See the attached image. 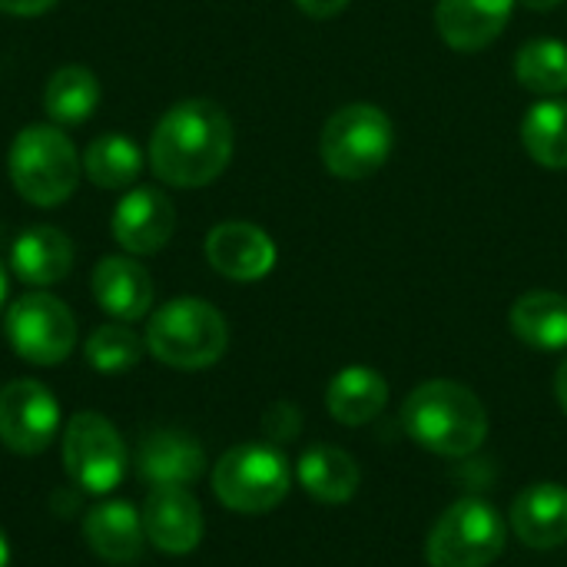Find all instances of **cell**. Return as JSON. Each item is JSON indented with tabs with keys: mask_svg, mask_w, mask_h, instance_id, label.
<instances>
[{
	"mask_svg": "<svg viewBox=\"0 0 567 567\" xmlns=\"http://www.w3.org/2000/svg\"><path fill=\"white\" fill-rule=\"evenodd\" d=\"M233 120L219 103L183 100L159 116L150 136V166L166 186L199 189L223 176L233 159Z\"/></svg>",
	"mask_w": 567,
	"mask_h": 567,
	"instance_id": "obj_1",
	"label": "cell"
},
{
	"mask_svg": "<svg viewBox=\"0 0 567 567\" xmlns=\"http://www.w3.org/2000/svg\"><path fill=\"white\" fill-rule=\"evenodd\" d=\"M409 439L442 458L475 455L488 439V412L482 399L452 379H432L412 389L402 405Z\"/></svg>",
	"mask_w": 567,
	"mask_h": 567,
	"instance_id": "obj_2",
	"label": "cell"
},
{
	"mask_svg": "<svg viewBox=\"0 0 567 567\" xmlns=\"http://www.w3.org/2000/svg\"><path fill=\"white\" fill-rule=\"evenodd\" d=\"M143 342L163 365L196 372L223 359L229 346V326L216 306L186 296L156 309Z\"/></svg>",
	"mask_w": 567,
	"mask_h": 567,
	"instance_id": "obj_3",
	"label": "cell"
},
{
	"mask_svg": "<svg viewBox=\"0 0 567 567\" xmlns=\"http://www.w3.org/2000/svg\"><path fill=\"white\" fill-rule=\"evenodd\" d=\"M80 169L83 156H76L70 136L50 123L27 126L10 143V183L33 206H60L70 199L80 183Z\"/></svg>",
	"mask_w": 567,
	"mask_h": 567,
	"instance_id": "obj_4",
	"label": "cell"
},
{
	"mask_svg": "<svg viewBox=\"0 0 567 567\" xmlns=\"http://www.w3.org/2000/svg\"><path fill=\"white\" fill-rule=\"evenodd\" d=\"M395 130L382 106L349 103L339 106L319 136V156L326 169L339 179H369L392 156Z\"/></svg>",
	"mask_w": 567,
	"mask_h": 567,
	"instance_id": "obj_5",
	"label": "cell"
},
{
	"mask_svg": "<svg viewBox=\"0 0 567 567\" xmlns=\"http://www.w3.org/2000/svg\"><path fill=\"white\" fill-rule=\"evenodd\" d=\"M292 468L269 442H246L229 449L213 468L216 498L239 515H266L289 495Z\"/></svg>",
	"mask_w": 567,
	"mask_h": 567,
	"instance_id": "obj_6",
	"label": "cell"
},
{
	"mask_svg": "<svg viewBox=\"0 0 567 567\" xmlns=\"http://www.w3.org/2000/svg\"><path fill=\"white\" fill-rule=\"evenodd\" d=\"M508 545V525L495 505L462 498L442 512L425 542L429 567H492Z\"/></svg>",
	"mask_w": 567,
	"mask_h": 567,
	"instance_id": "obj_7",
	"label": "cell"
},
{
	"mask_svg": "<svg viewBox=\"0 0 567 567\" xmlns=\"http://www.w3.org/2000/svg\"><path fill=\"white\" fill-rule=\"evenodd\" d=\"M63 465L80 492L106 495L126 475V445L110 419L80 412L66 422L63 432Z\"/></svg>",
	"mask_w": 567,
	"mask_h": 567,
	"instance_id": "obj_8",
	"label": "cell"
},
{
	"mask_svg": "<svg viewBox=\"0 0 567 567\" xmlns=\"http://www.w3.org/2000/svg\"><path fill=\"white\" fill-rule=\"evenodd\" d=\"M10 349L33 365H60L76 346L73 312L50 292L20 296L3 319Z\"/></svg>",
	"mask_w": 567,
	"mask_h": 567,
	"instance_id": "obj_9",
	"label": "cell"
},
{
	"mask_svg": "<svg viewBox=\"0 0 567 567\" xmlns=\"http://www.w3.org/2000/svg\"><path fill=\"white\" fill-rule=\"evenodd\" d=\"M60 425L53 392L37 379H13L0 389V442L17 455H40L50 449Z\"/></svg>",
	"mask_w": 567,
	"mask_h": 567,
	"instance_id": "obj_10",
	"label": "cell"
},
{
	"mask_svg": "<svg viewBox=\"0 0 567 567\" xmlns=\"http://www.w3.org/2000/svg\"><path fill=\"white\" fill-rule=\"evenodd\" d=\"M110 229L130 256H153L173 239L176 206L163 189L136 186L116 203Z\"/></svg>",
	"mask_w": 567,
	"mask_h": 567,
	"instance_id": "obj_11",
	"label": "cell"
},
{
	"mask_svg": "<svg viewBox=\"0 0 567 567\" xmlns=\"http://www.w3.org/2000/svg\"><path fill=\"white\" fill-rule=\"evenodd\" d=\"M209 266L233 282H256L276 266V243L252 223H219L206 236Z\"/></svg>",
	"mask_w": 567,
	"mask_h": 567,
	"instance_id": "obj_12",
	"label": "cell"
},
{
	"mask_svg": "<svg viewBox=\"0 0 567 567\" xmlns=\"http://www.w3.org/2000/svg\"><path fill=\"white\" fill-rule=\"evenodd\" d=\"M143 532L163 555H189L203 542V508L186 488H153L143 505Z\"/></svg>",
	"mask_w": 567,
	"mask_h": 567,
	"instance_id": "obj_13",
	"label": "cell"
},
{
	"mask_svg": "<svg viewBox=\"0 0 567 567\" xmlns=\"http://www.w3.org/2000/svg\"><path fill=\"white\" fill-rule=\"evenodd\" d=\"M518 0H439L435 27L458 53H478L502 37Z\"/></svg>",
	"mask_w": 567,
	"mask_h": 567,
	"instance_id": "obj_14",
	"label": "cell"
},
{
	"mask_svg": "<svg viewBox=\"0 0 567 567\" xmlns=\"http://www.w3.org/2000/svg\"><path fill=\"white\" fill-rule=\"evenodd\" d=\"M512 528L522 545L551 551L567 545V488L558 482H538L518 492L512 502Z\"/></svg>",
	"mask_w": 567,
	"mask_h": 567,
	"instance_id": "obj_15",
	"label": "cell"
},
{
	"mask_svg": "<svg viewBox=\"0 0 567 567\" xmlns=\"http://www.w3.org/2000/svg\"><path fill=\"white\" fill-rule=\"evenodd\" d=\"M206 468V455L196 439L183 432H153L140 442L136 472L153 488H189Z\"/></svg>",
	"mask_w": 567,
	"mask_h": 567,
	"instance_id": "obj_16",
	"label": "cell"
},
{
	"mask_svg": "<svg viewBox=\"0 0 567 567\" xmlns=\"http://www.w3.org/2000/svg\"><path fill=\"white\" fill-rule=\"evenodd\" d=\"M93 299L103 312L120 322H136L153 306V279L130 256H106L93 269Z\"/></svg>",
	"mask_w": 567,
	"mask_h": 567,
	"instance_id": "obj_17",
	"label": "cell"
},
{
	"mask_svg": "<svg viewBox=\"0 0 567 567\" xmlns=\"http://www.w3.org/2000/svg\"><path fill=\"white\" fill-rule=\"evenodd\" d=\"M90 551L110 565H133L143 555V515L126 502H103L83 522Z\"/></svg>",
	"mask_w": 567,
	"mask_h": 567,
	"instance_id": "obj_18",
	"label": "cell"
},
{
	"mask_svg": "<svg viewBox=\"0 0 567 567\" xmlns=\"http://www.w3.org/2000/svg\"><path fill=\"white\" fill-rule=\"evenodd\" d=\"M10 266L27 286H53L73 269V243L56 226L23 229L10 246Z\"/></svg>",
	"mask_w": 567,
	"mask_h": 567,
	"instance_id": "obj_19",
	"label": "cell"
},
{
	"mask_svg": "<svg viewBox=\"0 0 567 567\" xmlns=\"http://www.w3.org/2000/svg\"><path fill=\"white\" fill-rule=\"evenodd\" d=\"M389 405V382L369 365H349L336 372L326 389V409L339 425H365L379 419Z\"/></svg>",
	"mask_w": 567,
	"mask_h": 567,
	"instance_id": "obj_20",
	"label": "cell"
},
{
	"mask_svg": "<svg viewBox=\"0 0 567 567\" xmlns=\"http://www.w3.org/2000/svg\"><path fill=\"white\" fill-rule=\"evenodd\" d=\"M299 485L322 505H346L359 492V465L336 445H309L296 465Z\"/></svg>",
	"mask_w": 567,
	"mask_h": 567,
	"instance_id": "obj_21",
	"label": "cell"
},
{
	"mask_svg": "<svg viewBox=\"0 0 567 567\" xmlns=\"http://www.w3.org/2000/svg\"><path fill=\"white\" fill-rule=\"evenodd\" d=\"M512 332L538 349V352H561L567 349V296L551 289L525 292L508 312Z\"/></svg>",
	"mask_w": 567,
	"mask_h": 567,
	"instance_id": "obj_22",
	"label": "cell"
},
{
	"mask_svg": "<svg viewBox=\"0 0 567 567\" xmlns=\"http://www.w3.org/2000/svg\"><path fill=\"white\" fill-rule=\"evenodd\" d=\"M100 103V80L86 66H60L43 86V110L53 123L73 126L93 116Z\"/></svg>",
	"mask_w": 567,
	"mask_h": 567,
	"instance_id": "obj_23",
	"label": "cell"
},
{
	"mask_svg": "<svg viewBox=\"0 0 567 567\" xmlns=\"http://www.w3.org/2000/svg\"><path fill=\"white\" fill-rule=\"evenodd\" d=\"M83 173L100 189H130L143 173V153L123 133H103L86 146Z\"/></svg>",
	"mask_w": 567,
	"mask_h": 567,
	"instance_id": "obj_24",
	"label": "cell"
},
{
	"mask_svg": "<svg viewBox=\"0 0 567 567\" xmlns=\"http://www.w3.org/2000/svg\"><path fill=\"white\" fill-rule=\"evenodd\" d=\"M522 143L528 156L545 169H567V103L538 100L522 120Z\"/></svg>",
	"mask_w": 567,
	"mask_h": 567,
	"instance_id": "obj_25",
	"label": "cell"
},
{
	"mask_svg": "<svg viewBox=\"0 0 567 567\" xmlns=\"http://www.w3.org/2000/svg\"><path fill=\"white\" fill-rule=\"evenodd\" d=\"M515 80L538 93V96H558L567 90V43L555 37L528 40L515 56Z\"/></svg>",
	"mask_w": 567,
	"mask_h": 567,
	"instance_id": "obj_26",
	"label": "cell"
},
{
	"mask_svg": "<svg viewBox=\"0 0 567 567\" xmlns=\"http://www.w3.org/2000/svg\"><path fill=\"white\" fill-rule=\"evenodd\" d=\"M146 342L130 329V322H113V326H100L90 339H86V362L96 372L116 375L133 369L143 359Z\"/></svg>",
	"mask_w": 567,
	"mask_h": 567,
	"instance_id": "obj_27",
	"label": "cell"
},
{
	"mask_svg": "<svg viewBox=\"0 0 567 567\" xmlns=\"http://www.w3.org/2000/svg\"><path fill=\"white\" fill-rule=\"evenodd\" d=\"M302 429V415L296 412V405L289 402H276L269 405V412L262 415V432L266 439L276 445V442H292Z\"/></svg>",
	"mask_w": 567,
	"mask_h": 567,
	"instance_id": "obj_28",
	"label": "cell"
},
{
	"mask_svg": "<svg viewBox=\"0 0 567 567\" xmlns=\"http://www.w3.org/2000/svg\"><path fill=\"white\" fill-rule=\"evenodd\" d=\"M349 3H352V0H296V7H299L306 17H312V20H329V17H336V13H342Z\"/></svg>",
	"mask_w": 567,
	"mask_h": 567,
	"instance_id": "obj_29",
	"label": "cell"
},
{
	"mask_svg": "<svg viewBox=\"0 0 567 567\" xmlns=\"http://www.w3.org/2000/svg\"><path fill=\"white\" fill-rule=\"evenodd\" d=\"M50 7H56V0H0V13L10 17H40Z\"/></svg>",
	"mask_w": 567,
	"mask_h": 567,
	"instance_id": "obj_30",
	"label": "cell"
},
{
	"mask_svg": "<svg viewBox=\"0 0 567 567\" xmlns=\"http://www.w3.org/2000/svg\"><path fill=\"white\" fill-rule=\"evenodd\" d=\"M555 395H558V405L567 415V359L558 365V375H555Z\"/></svg>",
	"mask_w": 567,
	"mask_h": 567,
	"instance_id": "obj_31",
	"label": "cell"
},
{
	"mask_svg": "<svg viewBox=\"0 0 567 567\" xmlns=\"http://www.w3.org/2000/svg\"><path fill=\"white\" fill-rule=\"evenodd\" d=\"M522 7H528V10H555L561 0H518Z\"/></svg>",
	"mask_w": 567,
	"mask_h": 567,
	"instance_id": "obj_32",
	"label": "cell"
},
{
	"mask_svg": "<svg viewBox=\"0 0 567 567\" xmlns=\"http://www.w3.org/2000/svg\"><path fill=\"white\" fill-rule=\"evenodd\" d=\"M0 567H10V545H7L3 532H0Z\"/></svg>",
	"mask_w": 567,
	"mask_h": 567,
	"instance_id": "obj_33",
	"label": "cell"
},
{
	"mask_svg": "<svg viewBox=\"0 0 567 567\" xmlns=\"http://www.w3.org/2000/svg\"><path fill=\"white\" fill-rule=\"evenodd\" d=\"M3 299H7V269L0 262V306H3Z\"/></svg>",
	"mask_w": 567,
	"mask_h": 567,
	"instance_id": "obj_34",
	"label": "cell"
}]
</instances>
